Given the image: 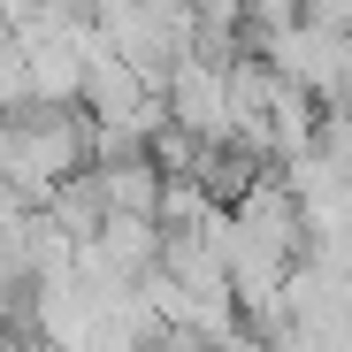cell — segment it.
<instances>
[{"instance_id": "obj_6", "label": "cell", "mask_w": 352, "mask_h": 352, "mask_svg": "<svg viewBox=\"0 0 352 352\" xmlns=\"http://www.w3.org/2000/svg\"><path fill=\"white\" fill-rule=\"evenodd\" d=\"M184 16H192V23H214V31H245L238 0H184Z\"/></svg>"}, {"instance_id": "obj_4", "label": "cell", "mask_w": 352, "mask_h": 352, "mask_svg": "<svg viewBox=\"0 0 352 352\" xmlns=\"http://www.w3.org/2000/svg\"><path fill=\"white\" fill-rule=\"evenodd\" d=\"M238 16H245L253 38H268V31H283V23H299V0H238Z\"/></svg>"}, {"instance_id": "obj_2", "label": "cell", "mask_w": 352, "mask_h": 352, "mask_svg": "<svg viewBox=\"0 0 352 352\" xmlns=\"http://www.w3.org/2000/svg\"><path fill=\"white\" fill-rule=\"evenodd\" d=\"M253 46H261V62H268L283 85H299V92L322 107V92H329V77H337V46H344V31L283 23V31H268V38H253Z\"/></svg>"}, {"instance_id": "obj_3", "label": "cell", "mask_w": 352, "mask_h": 352, "mask_svg": "<svg viewBox=\"0 0 352 352\" xmlns=\"http://www.w3.org/2000/svg\"><path fill=\"white\" fill-rule=\"evenodd\" d=\"M161 184L168 176L146 161V153H123V161H92V192H100V207L107 214H161Z\"/></svg>"}, {"instance_id": "obj_5", "label": "cell", "mask_w": 352, "mask_h": 352, "mask_svg": "<svg viewBox=\"0 0 352 352\" xmlns=\"http://www.w3.org/2000/svg\"><path fill=\"white\" fill-rule=\"evenodd\" d=\"M322 115H352V31H344V46H337V77H329V92H322Z\"/></svg>"}, {"instance_id": "obj_7", "label": "cell", "mask_w": 352, "mask_h": 352, "mask_svg": "<svg viewBox=\"0 0 352 352\" xmlns=\"http://www.w3.org/2000/svg\"><path fill=\"white\" fill-rule=\"evenodd\" d=\"M299 23H322V31H352V0H299Z\"/></svg>"}, {"instance_id": "obj_1", "label": "cell", "mask_w": 352, "mask_h": 352, "mask_svg": "<svg viewBox=\"0 0 352 352\" xmlns=\"http://www.w3.org/2000/svg\"><path fill=\"white\" fill-rule=\"evenodd\" d=\"M92 168V123L77 107H23V115H0V184L23 192L31 207L69 184V176Z\"/></svg>"}]
</instances>
